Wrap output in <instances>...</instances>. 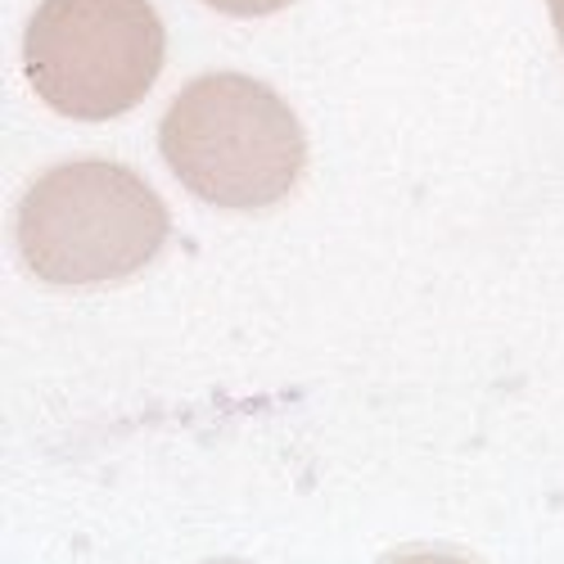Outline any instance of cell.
Listing matches in <instances>:
<instances>
[{
    "label": "cell",
    "instance_id": "cell-1",
    "mask_svg": "<svg viewBox=\"0 0 564 564\" xmlns=\"http://www.w3.org/2000/svg\"><path fill=\"white\" fill-rule=\"evenodd\" d=\"M159 150L185 191L217 208H271L307 163L294 109L245 73L185 82L159 127Z\"/></svg>",
    "mask_w": 564,
    "mask_h": 564
},
{
    "label": "cell",
    "instance_id": "cell-2",
    "mask_svg": "<svg viewBox=\"0 0 564 564\" xmlns=\"http://www.w3.org/2000/svg\"><path fill=\"white\" fill-rule=\"evenodd\" d=\"M167 240V208L150 181L77 159L45 172L19 204V253L45 285H105L135 275Z\"/></svg>",
    "mask_w": 564,
    "mask_h": 564
},
{
    "label": "cell",
    "instance_id": "cell-3",
    "mask_svg": "<svg viewBox=\"0 0 564 564\" xmlns=\"http://www.w3.org/2000/svg\"><path fill=\"white\" fill-rule=\"evenodd\" d=\"M167 59L150 0H41L23 32V73L45 109L109 122L150 96Z\"/></svg>",
    "mask_w": 564,
    "mask_h": 564
},
{
    "label": "cell",
    "instance_id": "cell-4",
    "mask_svg": "<svg viewBox=\"0 0 564 564\" xmlns=\"http://www.w3.org/2000/svg\"><path fill=\"white\" fill-rule=\"evenodd\" d=\"M208 10H221V14H235V19H267L275 10H290L294 0H204Z\"/></svg>",
    "mask_w": 564,
    "mask_h": 564
},
{
    "label": "cell",
    "instance_id": "cell-5",
    "mask_svg": "<svg viewBox=\"0 0 564 564\" xmlns=\"http://www.w3.org/2000/svg\"><path fill=\"white\" fill-rule=\"evenodd\" d=\"M546 14H551V28L560 36V51H564V0H546Z\"/></svg>",
    "mask_w": 564,
    "mask_h": 564
}]
</instances>
